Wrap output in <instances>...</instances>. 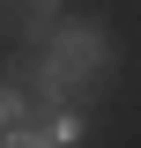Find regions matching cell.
<instances>
[{
  "label": "cell",
  "instance_id": "3957f363",
  "mask_svg": "<svg viewBox=\"0 0 141 148\" xmlns=\"http://www.w3.org/2000/svg\"><path fill=\"white\" fill-rule=\"evenodd\" d=\"M8 126H30V111H22L15 82H0V133H8Z\"/></svg>",
  "mask_w": 141,
  "mask_h": 148
},
{
  "label": "cell",
  "instance_id": "277c9868",
  "mask_svg": "<svg viewBox=\"0 0 141 148\" xmlns=\"http://www.w3.org/2000/svg\"><path fill=\"white\" fill-rule=\"evenodd\" d=\"M0 148H52V141H45L37 126H8V133H0Z\"/></svg>",
  "mask_w": 141,
  "mask_h": 148
},
{
  "label": "cell",
  "instance_id": "6da1fadb",
  "mask_svg": "<svg viewBox=\"0 0 141 148\" xmlns=\"http://www.w3.org/2000/svg\"><path fill=\"white\" fill-rule=\"evenodd\" d=\"M111 45L104 30H89V22H74V30H59L52 45H45V74H37V96H52V104H67L74 89H82L89 74H104Z\"/></svg>",
  "mask_w": 141,
  "mask_h": 148
},
{
  "label": "cell",
  "instance_id": "7a4b0ae2",
  "mask_svg": "<svg viewBox=\"0 0 141 148\" xmlns=\"http://www.w3.org/2000/svg\"><path fill=\"white\" fill-rule=\"evenodd\" d=\"M59 0H0V45H45Z\"/></svg>",
  "mask_w": 141,
  "mask_h": 148
}]
</instances>
